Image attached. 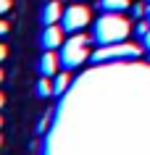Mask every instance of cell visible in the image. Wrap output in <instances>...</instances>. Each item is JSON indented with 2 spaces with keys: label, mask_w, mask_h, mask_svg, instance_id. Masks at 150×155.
Returning <instances> with one entry per match:
<instances>
[{
  "label": "cell",
  "mask_w": 150,
  "mask_h": 155,
  "mask_svg": "<svg viewBox=\"0 0 150 155\" xmlns=\"http://www.w3.org/2000/svg\"><path fill=\"white\" fill-rule=\"evenodd\" d=\"M126 34H129V21L118 13H105L100 16L92 26V40L98 45H116V42H124Z\"/></svg>",
  "instance_id": "cell-1"
},
{
  "label": "cell",
  "mask_w": 150,
  "mask_h": 155,
  "mask_svg": "<svg viewBox=\"0 0 150 155\" xmlns=\"http://www.w3.org/2000/svg\"><path fill=\"white\" fill-rule=\"evenodd\" d=\"M87 42H90V37H84V34H74L71 40L63 42V48L58 53L61 68H76V66H82L84 58L92 55L90 50H87Z\"/></svg>",
  "instance_id": "cell-2"
},
{
  "label": "cell",
  "mask_w": 150,
  "mask_h": 155,
  "mask_svg": "<svg viewBox=\"0 0 150 155\" xmlns=\"http://www.w3.org/2000/svg\"><path fill=\"white\" fill-rule=\"evenodd\" d=\"M140 55L137 45H126V42H116V45H100V50H95L90 55L92 63H105V61H134Z\"/></svg>",
  "instance_id": "cell-3"
},
{
  "label": "cell",
  "mask_w": 150,
  "mask_h": 155,
  "mask_svg": "<svg viewBox=\"0 0 150 155\" xmlns=\"http://www.w3.org/2000/svg\"><path fill=\"white\" fill-rule=\"evenodd\" d=\"M87 24H90V8H84V5H68V8H63V16H61L63 32H79Z\"/></svg>",
  "instance_id": "cell-4"
},
{
  "label": "cell",
  "mask_w": 150,
  "mask_h": 155,
  "mask_svg": "<svg viewBox=\"0 0 150 155\" xmlns=\"http://www.w3.org/2000/svg\"><path fill=\"white\" fill-rule=\"evenodd\" d=\"M63 45V26L61 24H48L40 34V48L42 50H55Z\"/></svg>",
  "instance_id": "cell-5"
},
{
  "label": "cell",
  "mask_w": 150,
  "mask_h": 155,
  "mask_svg": "<svg viewBox=\"0 0 150 155\" xmlns=\"http://www.w3.org/2000/svg\"><path fill=\"white\" fill-rule=\"evenodd\" d=\"M58 66H61V61H58V55H53V50H45L40 55V61H37V71H40V76H55V71H58Z\"/></svg>",
  "instance_id": "cell-6"
},
{
  "label": "cell",
  "mask_w": 150,
  "mask_h": 155,
  "mask_svg": "<svg viewBox=\"0 0 150 155\" xmlns=\"http://www.w3.org/2000/svg\"><path fill=\"white\" fill-rule=\"evenodd\" d=\"M61 16H63V5H61L58 0H50L48 5L42 8L40 21H42L45 26H48V24H61Z\"/></svg>",
  "instance_id": "cell-7"
},
{
  "label": "cell",
  "mask_w": 150,
  "mask_h": 155,
  "mask_svg": "<svg viewBox=\"0 0 150 155\" xmlns=\"http://www.w3.org/2000/svg\"><path fill=\"white\" fill-rule=\"evenodd\" d=\"M100 8L105 13H121L129 8V0H100Z\"/></svg>",
  "instance_id": "cell-8"
},
{
  "label": "cell",
  "mask_w": 150,
  "mask_h": 155,
  "mask_svg": "<svg viewBox=\"0 0 150 155\" xmlns=\"http://www.w3.org/2000/svg\"><path fill=\"white\" fill-rule=\"evenodd\" d=\"M37 95H40V97H50V95H55L53 84L48 82V76H40V82H37Z\"/></svg>",
  "instance_id": "cell-9"
},
{
  "label": "cell",
  "mask_w": 150,
  "mask_h": 155,
  "mask_svg": "<svg viewBox=\"0 0 150 155\" xmlns=\"http://www.w3.org/2000/svg\"><path fill=\"white\" fill-rule=\"evenodd\" d=\"M68 84H71V76H68V74H61V76H55V84H53L55 95H63V92L68 90Z\"/></svg>",
  "instance_id": "cell-10"
},
{
  "label": "cell",
  "mask_w": 150,
  "mask_h": 155,
  "mask_svg": "<svg viewBox=\"0 0 150 155\" xmlns=\"http://www.w3.org/2000/svg\"><path fill=\"white\" fill-rule=\"evenodd\" d=\"M145 11H148V8H145V3H137V5H132V16L134 18H142V16H145Z\"/></svg>",
  "instance_id": "cell-11"
},
{
  "label": "cell",
  "mask_w": 150,
  "mask_h": 155,
  "mask_svg": "<svg viewBox=\"0 0 150 155\" xmlns=\"http://www.w3.org/2000/svg\"><path fill=\"white\" fill-rule=\"evenodd\" d=\"M11 8V0H0V11H3V13H5V11Z\"/></svg>",
  "instance_id": "cell-12"
},
{
  "label": "cell",
  "mask_w": 150,
  "mask_h": 155,
  "mask_svg": "<svg viewBox=\"0 0 150 155\" xmlns=\"http://www.w3.org/2000/svg\"><path fill=\"white\" fill-rule=\"evenodd\" d=\"M142 40H145V48H148V50H150V32H148V34H145V37H142Z\"/></svg>",
  "instance_id": "cell-13"
},
{
  "label": "cell",
  "mask_w": 150,
  "mask_h": 155,
  "mask_svg": "<svg viewBox=\"0 0 150 155\" xmlns=\"http://www.w3.org/2000/svg\"><path fill=\"white\" fill-rule=\"evenodd\" d=\"M148 21H150V11H148Z\"/></svg>",
  "instance_id": "cell-14"
},
{
  "label": "cell",
  "mask_w": 150,
  "mask_h": 155,
  "mask_svg": "<svg viewBox=\"0 0 150 155\" xmlns=\"http://www.w3.org/2000/svg\"><path fill=\"white\" fill-rule=\"evenodd\" d=\"M145 3H150V0H145Z\"/></svg>",
  "instance_id": "cell-15"
}]
</instances>
